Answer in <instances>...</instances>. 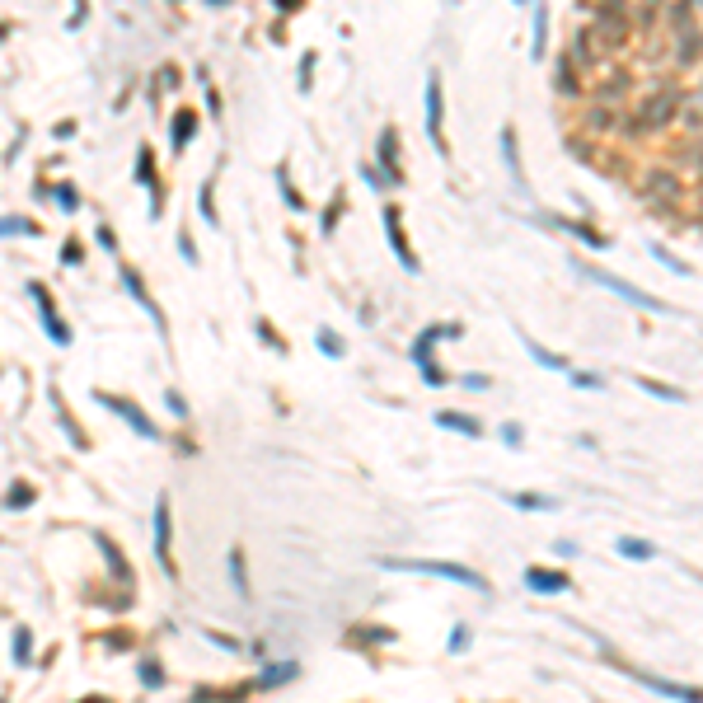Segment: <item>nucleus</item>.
Wrapping results in <instances>:
<instances>
[{
	"label": "nucleus",
	"mask_w": 703,
	"mask_h": 703,
	"mask_svg": "<svg viewBox=\"0 0 703 703\" xmlns=\"http://www.w3.org/2000/svg\"><path fill=\"white\" fill-rule=\"evenodd\" d=\"M80 258H85V253H80V244H66V249H62V263H80Z\"/></svg>",
	"instance_id": "obj_37"
},
{
	"label": "nucleus",
	"mask_w": 703,
	"mask_h": 703,
	"mask_svg": "<svg viewBox=\"0 0 703 703\" xmlns=\"http://www.w3.org/2000/svg\"><path fill=\"white\" fill-rule=\"evenodd\" d=\"M122 286H127V291H132V296H136V305H141V310H145V314H150V319H155L159 328H164V319H159V310H155V300H150V291L141 286V277H136V272H132V267H127V272H122Z\"/></svg>",
	"instance_id": "obj_13"
},
{
	"label": "nucleus",
	"mask_w": 703,
	"mask_h": 703,
	"mask_svg": "<svg viewBox=\"0 0 703 703\" xmlns=\"http://www.w3.org/2000/svg\"><path fill=\"white\" fill-rule=\"evenodd\" d=\"M169 539H173V530H169V502L159 497V502H155V558L164 562V572H173V558H169Z\"/></svg>",
	"instance_id": "obj_8"
},
{
	"label": "nucleus",
	"mask_w": 703,
	"mask_h": 703,
	"mask_svg": "<svg viewBox=\"0 0 703 703\" xmlns=\"http://www.w3.org/2000/svg\"><path fill=\"white\" fill-rule=\"evenodd\" d=\"M516 506H525V511H544V506H553L548 497H539V492H520V497H511Z\"/></svg>",
	"instance_id": "obj_29"
},
{
	"label": "nucleus",
	"mask_w": 703,
	"mask_h": 703,
	"mask_svg": "<svg viewBox=\"0 0 703 703\" xmlns=\"http://www.w3.org/2000/svg\"><path fill=\"white\" fill-rule=\"evenodd\" d=\"M141 685H150V689L164 685V671H159L155 661H141Z\"/></svg>",
	"instance_id": "obj_27"
},
{
	"label": "nucleus",
	"mask_w": 703,
	"mask_h": 703,
	"mask_svg": "<svg viewBox=\"0 0 703 703\" xmlns=\"http://www.w3.org/2000/svg\"><path fill=\"white\" fill-rule=\"evenodd\" d=\"M38 225H33L29 216H0V234H33Z\"/></svg>",
	"instance_id": "obj_21"
},
{
	"label": "nucleus",
	"mask_w": 703,
	"mask_h": 703,
	"mask_svg": "<svg viewBox=\"0 0 703 703\" xmlns=\"http://www.w3.org/2000/svg\"><path fill=\"white\" fill-rule=\"evenodd\" d=\"M685 108V90H675V85H666V90H652L647 99H642L638 118L647 122V132H661L666 122H675V113Z\"/></svg>",
	"instance_id": "obj_2"
},
{
	"label": "nucleus",
	"mask_w": 703,
	"mask_h": 703,
	"mask_svg": "<svg viewBox=\"0 0 703 703\" xmlns=\"http://www.w3.org/2000/svg\"><path fill=\"white\" fill-rule=\"evenodd\" d=\"M591 281H600V286H609L614 296H624V300H633L638 310H652V314H666V305L656 296H647V291H638V286H628V281H619V277H609V272H586Z\"/></svg>",
	"instance_id": "obj_5"
},
{
	"label": "nucleus",
	"mask_w": 703,
	"mask_h": 703,
	"mask_svg": "<svg viewBox=\"0 0 703 703\" xmlns=\"http://www.w3.org/2000/svg\"><path fill=\"white\" fill-rule=\"evenodd\" d=\"M277 183H281V197H286V206H296V211H300V206H305V202H300V192H296V187H291V178H286V169H277Z\"/></svg>",
	"instance_id": "obj_30"
},
{
	"label": "nucleus",
	"mask_w": 703,
	"mask_h": 703,
	"mask_svg": "<svg viewBox=\"0 0 703 703\" xmlns=\"http://www.w3.org/2000/svg\"><path fill=\"white\" fill-rule=\"evenodd\" d=\"M427 136H432V145L446 155V136H441V76L427 80Z\"/></svg>",
	"instance_id": "obj_7"
},
{
	"label": "nucleus",
	"mask_w": 703,
	"mask_h": 703,
	"mask_svg": "<svg viewBox=\"0 0 703 703\" xmlns=\"http://www.w3.org/2000/svg\"><path fill=\"white\" fill-rule=\"evenodd\" d=\"M628 85H633V80H628V71H614L609 80H600V85H595V104H605V108H609V104H619V99L628 94Z\"/></svg>",
	"instance_id": "obj_11"
},
{
	"label": "nucleus",
	"mask_w": 703,
	"mask_h": 703,
	"mask_svg": "<svg viewBox=\"0 0 703 703\" xmlns=\"http://www.w3.org/2000/svg\"><path fill=\"white\" fill-rule=\"evenodd\" d=\"M192 136H197V113H192V108H183L178 118H173V150H183V145H187Z\"/></svg>",
	"instance_id": "obj_14"
},
{
	"label": "nucleus",
	"mask_w": 703,
	"mask_h": 703,
	"mask_svg": "<svg viewBox=\"0 0 703 703\" xmlns=\"http://www.w3.org/2000/svg\"><path fill=\"white\" fill-rule=\"evenodd\" d=\"M15 661H19V666H29V661H33V638H29V628H15Z\"/></svg>",
	"instance_id": "obj_20"
},
{
	"label": "nucleus",
	"mask_w": 703,
	"mask_h": 703,
	"mask_svg": "<svg viewBox=\"0 0 703 703\" xmlns=\"http://www.w3.org/2000/svg\"><path fill=\"white\" fill-rule=\"evenodd\" d=\"M300 675V666L296 661H281V666H263L258 671V680H253V689H277V685H286V680H296Z\"/></svg>",
	"instance_id": "obj_12"
},
{
	"label": "nucleus",
	"mask_w": 703,
	"mask_h": 703,
	"mask_svg": "<svg viewBox=\"0 0 703 703\" xmlns=\"http://www.w3.org/2000/svg\"><path fill=\"white\" fill-rule=\"evenodd\" d=\"M319 347H324V357H343V338L333 328H319Z\"/></svg>",
	"instance_id": "obj_24"
},
{
	"label": "nucleus",
	"mask_w": 703,
	"mask_h": 703,
	"mask_svg": "<svg viewBox=\"0 0 703 703\" xmlns=\"http://www.w3.org/2000/svg\"><path fill=\"white\" fill-rule=\"evenodd\" d=\"M272 5H277V10H291V5H296V0H272Z\"/></svg>",
	"instance_id": "obj_38"
},
{
	"label": "nucleus",
	"mask_w": 703,
	"mask_h": 703,
	"mask_svg": "<svg viewBox=\"0 0 703 703\" xmlns=\"http://www.w3.org/2000/svg\"><path fill=\"white\" fill-rule=\"evenodd\" d=\"M385 230H390V244H394V253H399V263L408 267V272H418V258H413V249H408V239H404V230H399V211H385Z\"/></svg>",
	"instance_id": "obj_9"
},
{
	"label": "nucleus",
	"mask_w": 703,
	"mask_h": 703,
	"mask_svg": "<svg viewBox=\"0 0 703 703\" xmlns=\"http://www.w3.org/2000/svg\"><path fill=\"white\" fill-rule=\"evenodd\" d=\"M29 497H33V488L29 483H15V488H10V497H5V506L19 511V506H29Z\"/></svg>",
	"instance_id": "obj_26"
},
{
	"label": "nucleus",
	"mask_w": 703,
	"mask_h": 703,
	"mask_svg": "<svg viewBox=\"0 0 703 703\" xmlns=\"http://www.w3.org/2000/svg\"><path fill=\"white\" fill-rule=\"evenodd\" d=\"M52 197H57V206H62V211H76V206H80V192H76L71 183H57V187H52Z\"/></svg>",
	"instance_id": "obj_23"
},
{
	"label": "nucleus",
	"mask_w": 703,
	"mask_h": 703,
	"mask_svg": "<svg viewBox=\"0 0 703 703\" xmlns=\"http://www.w3.org/2000/svg\"><path fill=\"white\" fill-rule=\"evenodd\" d=\"M390 572H432V577H446V581H460L469 591H488V581L478 572H469L460 562H441V558H380Z\"/></svg>",
	"instance_id": "obj_1"
},
{
	"label": "nucleus",
	"mask_w": 703,
	"mask_h": 703,
	"mask_svg": "<svg viewBox=\"0 0 703 703\" xmlns=\"http://www.w3.org/2000/svg\"><path fill=\"white\" fill-rule=\"evenodd\" d=\"M178 253H183L187 263H197V249H192V239H187V234H183V239H178Z\"/></svg>",
	"instance_id": "obj_36"
},
{
	"label": "nucleus",
	"mask_w": 703,
	"mask_h": 703,
	"mask_svg": "<svg viewBox=\"0 0 703 703\" xmlns=\"http://www.w3.org/2000/svg\"><path fill=\"white\" fill-rule=\"evenodd\" d=\"M619 553H624V558H652V544H638V539H619Z\"/></svg>",
	"instance_id": "obj_28"
},
{
	"label": "nucleus",
	"mask_w": 703,
	"mask_h": 703,
	"mask_svg": "<svg viewBox=\"0 0 703 703\" xmlns=\"http://www.w3.org/2000/svg\"><path fill=\"white\" fill-rule=\"evenodd\" d=\"M553 80H558V94H567V99H572V94H581V90H577V71H572L567 62H558V76H553Z\"/></svg>",
	"instance_id": "obj_19"
},
{
	"label": "nucleus",
	"mask_w": 703,
	"mask_h": 703,
	"mask_svg": "<svg viewBox=\"0 0 703 703\" xmlns=\"http://www.w3.org/2000/svg\"><path fill=\"white\" fill-rule=\"evenodd\" d=\"M516 5H525V0H516Z\"/></svg>",
	"instance_id": "obj_41"
},
{
	"label": "nucleus",
	"mask_w": 703,
	"mask_h": 703,
	"mask_svg": "<svg viewBox=\"0 0 703 703\" xmlns=\"http://www.w3.org/2000/svg\"><path fill=\"white\" fill-rule=\"evenodd\" d=\"M202 216H206V225H216V206H211V183H202Z\"/></svg>",
	"instance_id": "obj_33"
},
{
	"label": "nucleus",
	"mask_w": 703,
	"mask_h": 703,
	"mask_svg": "<svg viewBox=\"0 0 703 703\" xmlns=\"http://www.w3.org/2000/svg\"><path fill=\"white\" fill-rule=\"evenodd\" d=\"M581 127H586L591 136H605L609 127H614V108H605V104H595V108L586 113V118H581Z\"/></svg>",
	"instance_id": "obj_16"
},
{
	"label": "nucleus",
	"mask_w": 703,
	"mask_h": 703,
	"mask_svg": "<svg viewBox=\"0 0 703 703\" xmlns=\"http://www.w3.org/2000/svg\"><path fill=\"white\" fill-rule=\"evenodd\" d=\"M525 586L539 591V595H558V591H567V577H562V572H548V567H530V572H525Z\"/></svg>",
	"instance_id": "obj_10"
},
{
	"label": "nucleus",
	"mask_w": 703,
	"mask_h": 703,
	"mask_svg": "<svg viewBox=\"0 0 703 703\" xmlns=\"http://www.w3.org/2000/svg\"><path fill=\"white\" fill-rule=\"evenodd\" d=\"M99 404H104V408H113V413H118V418H122L127 427L136 432V436H150V441H159V427H155L150 418H145V413H141V408L132 404V399H118V394H104V390H99Z\"/></svg>",
	"instance_id": "obj_3"
},
{
	"label": "nucleus",
	"mask_w": 703,
	"mask_h": 703,
	"mask_svg": "<svg viewBox=\"0 0 703 703\" xmlns=\"http://www.w3.org/2000/svg\"><path fill=\"white\" fill-rule=\"evenodd\" d=\"M90 703H104V699H90Z\"/></svg>",
	"instance_id": "obj_40"
},
{
	"label": "nucleus",
	"mask_w": 703,
	"mask_h": 703,
	"mask_svg": "<svg viewBox=\"0 0 703 703\" xmlns=\"http://www.w3.org/2000/svg\"><path fill=\"white\" fill-rule=\"evenodd\" d=\"M638 187L647 192V202H680V178H675L671 169H661V164H652V169L642 173Z\"/></svg>",
	"instance_id": "obj_4"
},
{
	"label": "nucleus",
	"mask_w": 703,
	"mask_h": 703,
	"mask_svg": "<svg viewBox=\"0 0 703 703\" xmlns=\"http://www.w3.org/2000/svg\"><path fill=\"white\" fill-rule=\"evenodd\" d=\"M206 638L216 642V647H225V652H239V638H230V633H220V628H206Z\"/></svg>",
	"instance_id": "obj_32"
},
{
	"label": "nucleus",
	"mask_w": 703,
	"mask_h": 703,
	"mask_svg": "<svg viewBox=\"0 0 703 703\" xmlns=\"http://www.w3.org/2000/svg\"><path fill=\"white\" fill-rule=\"evenodd\" d=\"M0 38H5V29H0Z\"/></svg>",
	"instance_id": "obj_42"
},
{
	"label": "nucleus",
	"mask_w": 703,
	"mask_h": 703,
	"mask_svg": "<svg viewBox=\"0 0 703 703\" xmlns=\"http://www.w3.org/2000/svg\"><path fill=\"white\" fill-rule=\"evenodd\" d=\"M136 183H155V155H150V145H141V155H136Z\"/></svg>",
	"instance_id": "obj_18"
},
{
	"label": "nucleus",
	"mask_w": 703,
	"mask_h": 703,
	"mask_svg": "<svg viewBox=\"0 0 703 703\" xmlns=\"http://www.w3.org/2000/svg\"><path fill=\"white\" fill-rule=\"evenodd\" d=\"M230 581H234V591H239V595H249V577H244V558H239V548L230 553Z\"/></svg>",
	"instance_id": "obj_22"
},
{
	"label": "nucleus",
	"mask_w": 703,
	"mask_h": 703,
	"mask_svg": "<svg viewBox=\"0 0 703 703\" xmlns=\"http://www.w3.org/2000/svg\"><path fill=\"white\" fill-rule=\"evenodd\" d=\"M464 642H469V628L460 624V628H455V633H450V652H460V647H464Z\"/></svg>",
	"instance_id": "obj_35"
},
{
	"label": "nucleus",
	"mask_w": 703,
	"mask_h": 703,
	"mask_svg": "<svg viewBox=\"0 0 703 703\" xmlns=\"http://www.w3.org/2000/svg\"><path fill=\"white\" fill-rule=\"evenodd\" d=\"M29 296L33 300H38V314H43V328H47V338H52V343H71V328H66L62 324V319H57V310H52V296H47V286H38V281H29Z\"/></svg>",
	"instance_id": "obj_6"
},
{
	"label": "nucleus",
	"mask_w": 703,
	"mask_h": 703,
	"mask_svg": "<svg viewBox=\"0 0 703 703\" xmlns=\"http://www.w3.org/2000/svg\"><path fill=\"white\" fill-rule=\"evenodd\" d=\"M638 390H652L656 399H680V390H671V385H661V380H647V375H638Z\"/></svg>",
	"instance_id": "obj_25"
},
{
	"label": "nucleus",
	"mask_w": 703,
	"mask_h": 703,
	"mask_svg": "<svg viewBox=\"0 0 703 703\" xmlns=\"http://www.w3.org/2000/svg\"><path fill=\"white\" fill-rule=\"evenodd\" d=\"M169 413H173V418H187V404H183V394H178V390H169Z\"/></svg>",
	"instance_id": "obj_34"
},
{
	"label": "nucleus",
	"mask_w": 703,
	"mask_h": 703,
	"mask_svg": "<svg viewBox=\"0 0 703 703\" xmlns=\"http://www.w3.org/2000/svg\"><path fill=\"white\" fill-rule=\"evenodd\" d=\"M436 427H446V432H464V436H483V427L474 418H464V413H436Z\"/></svg>",
	"instance_id": "obj_15"
},
{
	"label": "nucleus",
	"mask_w": 703,
	"mask_h": 703,
	"mask_svg": "<svg viewBox=\"0 0 703 703\" xmlns=\"http://www.w3.org/2000/svg\"><path fill=\"white\" fill-rule=\"evenodd\" d=\"M544 38H548V15L539 10L534 15V52H544Z\"/></svg>",
	"instance_id": "obj_31"
},
{
	"label": "nucleus",
	"mask_w": 703,
	"mask_h": 703,
	"mask_svg": "<svg viewBox=\"0 0 703 703\" xmlns=\"http://www.w3.org/2000/svg\"><path fill=\"white\" fill-rule=\"evenodd\" d=\"M211 5H225V0H211Z\"/></svg>",
	"instance_id": "obj_39"
},
{
	"label": "nucleus",
	"mask_w": 703,
	"mask_h": 703,
	"mask_svg": "<svg viewBox=\"0 0 703 703\" xmlns=\"http://www.w3.org/2000/svg\"><path fill=\"white\" fill-rule=\"evenodd\" d=\"M380 164H385V178H390V183H399V178H404V173H399V164H394V132H385V136H380Z\"/></svg>",
	"instance_id": "obj_17"
}]
</instances>
